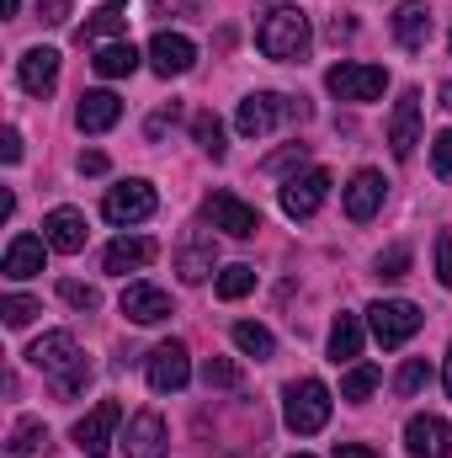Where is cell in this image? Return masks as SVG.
Wrapping results in <instances>:
<instances>
[{"label":"cell","mask_w":452,"mask_h":458,"mask_svg":"<svg viewBox=\"0 0 452 458\" xmlns=\"http://www.w3.org/2000/svg\"><path fill=\"white\" fill-rule=\"evenodd\" d=\"M314 43V27H309V11L304 5H272L255 27V48L277 64H298Z\"/></svg>","instance_id":"obj_1"},{"label":"cell","mask_w":452,"mask_h":458,"mask_svg":"<svg viewBox=\"0 0 452 458\" xmlns=\"http://www.w3.org/2000/svg\"><path fill=\"white\" fill-rule=\"evenodd\" d=\"M309 117V102L298 97H277V91H250L245 102H239V113H234V128L245 133V139H266L277 123H304Z\"/></svg>","instance_id":"obj_2"},{"label":"cell","mask_w":452,"mask_h":458,"mask_svg":"<svg viewBox=\"0 0 452 458\" xmlns=\"http://www.w3.org/2000/svg\"><path fill=\"white\" fill-rule=\"evenodd\" d=\"M282 421H288V432H298V437L325 432V421H331V389H325L320 378L288 384V389H282Z\"/></svg>","instance_id":"obj_3"},{"label":"cell","mask_w":452,"mask_h":458,"mask_svg":"<svg viewBox=\"0 0 452 458\" xmlns=\"http://www.w3.org/2000/svg\"><path fill=\"white\" fill-rule=\"evenodd\" d=\"M155 208H160V198H155V187H149L144 176L117 182V187H107V198H102V219H107V225H117V229L144 225Z\"/></svg>","instance_id":"obj_4"},{"label":"cell","mask_w":452,"mask_h":458,"mask_svg":"<svg viewBox=\"0 0 452 458\" xmlns=\"http://www.w3.org/2000/svg\"><path fill=\"white\" fill-rule=\"evenodd\" d=\"M421 326H426V315H421L410 299H378V304L367 310V331H372L378 346H405Z\"/></svg>","instance_id":"obj_5"},{"label":"cell","mask_w":452,"mask_h":458,"mask_svg":"<svg viewBox=\"0 0 452 458\" xmlns=\"http://www.w3.org/2000/svg\"><path fill=\"white\" fill-rule=\"evenodd\" d=\"M331 187H336V176H331L325 165H309V171L288 176V182H282V214H288V219H314V214L325 208Z\"/></svg>","instance_id":"obj_6"},{"label":"cell","mask_w":452,"mask_h":458,"mask_svg":"<svg viewBox=\"0 0 452 458\" xmlns=\"http://www.w3.org/2000/svg\"><path fill=\"white\" fill-rule=\"evenodd\" d=\"M325 86H331V97H340V102H378L383 86H389V70L383 64H331L325 70Z\"/></svg>","instance_id":"obj_7"},{"label":"cell","mask_w":452,"mask_h":458,"mask_svg":"<svg viewBox=\"0 0 452 458\" xmlns=\"http://www.w3.org/2000/svg\"><path fill=\"white\" fill-rule=\"evenodd\" d=\"M117 427H122V405H117V400H102L91 416H80V421H75V448H80L86 458L113 454Z\"/></svg>","instance_id":"obj_8"},{"label":"cell","mask_w":452,"mask_h":458,"mask_svg":"<svg viewBox=\"0 0 452 458\" xmlns=\"http://www.w3.org/2000/svg\"><path fill=\"white\" fill-rule=\"evenodd\" d=\"M27 362H32L38 373H48V378H64V373H75V368L86 362V352L75 346L70 331H48V336H38V342L27 346Z\"/></svg>","instance_id":"obj_9"},{"label":"cell","mask_w":452,"mask_h":458,"mask_svg":"<svg viewBox=\"0 0 452 458\" xmlns=\"http://www.w3.org/2000/svg\"><path fill=\"white\" fill-rule=\"evenodd\" d=\"M187 378H192V352L181 342H160L149 352V389L155 394H176V389H187Z\"/></svg>","instance_id":"obj_10"},{"label":"cell","mask_w":452,"mask_h":458,"mask_svg":"<svg viewBox=\"0 0 452 458\" xmlns=\"http://www.w3.org/2000/svg\"><path fill=\"white\" fill-rule=\"evenodd\" d=\"M149 64H155L160 81H176V75H187L197 64V43L187 32H155L149 38Z\"/></svg>","instance_id":"obj_11"},{"label":"cell","mask_w":452,"mask_h":458,"mask_svg":"<svg viewBox=\"0 0 452 458\" xmlns=\"http://www.w3.org/2000/svg\"><path fill=\"white\" fill-rule=\"evenodd\" d=\"M383 192H389V182H383V171H356L346 187H340V203H346V219L351 225H367L378 208H383Z\"/></svg>","instance_id":"obj_12"},{"label":"cell","mask_w":452,"mask_h":458,"mask_svg":"<svg viewBox=\"0 0 452 458\" xmlns=\"http://www.w3.org/2000/svg\"><path fill=\"white\" fill-rule=\"evenodd\" d=\"M117 304H122V315H128L133 326H160V320H171V315H176L171 293H165V288H155V283H128Z\"/></svg>","instance_id":"obj_13"},{"label":"cell","mask_w":452,"mask_h":458,"mask_svg":"<svg viewBox=\"0 0 452 458\" xmlns=\"http://www.w3.org/2000/svg\"><path fill=\"white\" fill-rule=\"evenodd\" d=\"M405 448H410V458H448L452 454V427L442 421V416H410L405 421Z\"/></svg>","instance_id":"obj_14"},{"label":"cell","mask_w":452,"mask_h":458,"mask_svg":"<svg viewBox=\"0 0 452 458\" xmlns=\"http://www.w3.org/2000/svg\"><path fill=\"white\" fill-rule=\"evenodd\" d=\"M415 144H421V91H399L394 117H389V149H394L399 160H410Z\"/></svg>","instance_id":"obj_15"},{"label":"cell","mask_w":452,"mask_h":458,"mask_svg":"<svg viewBox=\"0 0 452 458\" xmlns=\"http://www.w3.org/2000/svg\"><path fill=\"white\" fill-rule=\"evenodd\" d=\"M208 219H213V229H224L234 240H250V234L261 229V214H255L245 198H234V192H213V198H208Z\"/></svg>","instance_id":"obj_16"},{"label":"cell","mask_w":452,"mask_h":458,"mask_svg":"<svg viewBox=\"0 0 452 458\" xmlns=\"http://www.w3.org/2000/svg\"><path fill=\"white\" fill-rule=\"evenodd\" d=\"M16 81L27 97H48L59 86V48H27L16 59Z\"/></svg>","instance_id":"obj_17"},{"label":"cell","mask_w":452,"mask_h":458,"mask_svg":"<svg viewBox=\"0 0 452 458\" xmlns=\"http://www.w3.org/2000/svg\"><path fill=\"white\" fill-rule=\"evenodd\" d=\"M48 240L43 234H16L11 245H5V261H0V272L11 277V283H27V277H38L43 272V261H48Z\"/></svg>","instance_id":"obj_18"},{"label":"cell","mask_w":452,"mask_h":458,"mask_svg":"<svg viewBox=\"0 0 452 458\" xmlns=\"http://www.w3.org/2000/svg\"><path fill=\"white\" fill-rule=\"evenodd\" d=\"M155 256H160V245H155L149 234H117L113 245L102 250V267L117 272V277H128V272H144Z\"/></svg>","instance_id":"obj_19"},{"label":"cell","mask_w":452,"mask_h":458,"mask_svg":"<svg viewBox=\"0 0 452 458\" xmlns=\"http://www.w3.org/2000/svg\"><path fill=\"white\" fill-rule=\"evenodd\" d=\"M165 448H171V432H165V421H160L155 411H138V416L128 421L122 454H128V458H165Z\"/></svg>","instance_id":"obj_20"},{"label":"cell","mask_w":452,"mask_h":458,"mask_svg":"<svg viewBox=\"0 0 452 458\" xmlns=\"http://www.w3.org/2000/svg\"><path fill=\"white\" fill-rule=\"evenodd\" d=\"M86 234H91V229H86V214H80V208H54V214L43 219V240H48L59 256H80V250H86Z\"/></svg>","instance_id":"obj_21"},{"label":"cell","mask_w":452,"mask_h":458,"mask_svg":"<svg viewBox=\"0 0 452 458\" xmlns=\"http://www.w3.org/2000/svg\"><path fill=\"white\" fill-rule=\"evenodd\" d=\"M213 261H219V250H213V234H203V229L176 245V272H181V283H208V277H213Z\"/></svg>","instance_id":"obj_22"},{"label":"cell","mask_w":452,"mask_h":458,"mask_svg":"<svg viewBox=\"0 0 452 458\" xmlns=\"http://www.w3.org/2000/svg\"><path fill=\"white\" fill-rule=\"evenodd\" d=\"M431 32H437V21H431V5H426V0H405V5L394 11V38H399L410 54H421V48L431 43Z\"/></svg>","instance_id":"obj_23"},{"label":"cell","mask_w":452,"mask_h":458,"mask_svg":"<svg viewBox=\"0 0 452 458\" xmlns=\"http://www.w3.org/2000/svg\"><path fill=\"white\" fill-rule=\"evenodd\" d=\"M117 117H122L117 91H86L80 107H75V128H80V133H107Z\"/></svg>","instance_id":"obj_24"},{"label":"cell","mask_w":452,"mask_h":458,"mask_svg":"<svg viewBox=\"0 0 452 458\" xmlns=\"http://www.w3.org/2000/svg\"><path fill=\"white\" fill-rule=\"evenodd\" d=\"M91 64H96V75H102V81H122V75H133V70H138V48H133L128 38H117V43H102V48H96V59H91Z\"/></svg>","instance_id":"obj_25"},{"label":"cell","mask_w":452,"mask_h":458,"mask_svg":"<svg viewBox=\"0 0 452 458\" xmlns=\"http://www.w3.org/2000/svg\"><path fill=\"white\" fill-rule=\"evenodd\" d=\"M117 32H128V0H107L102 11H91L86 27H80V43H102V38H117Z\"/></svg>","instance_id":"obj_26"},{"label":"cell","mask_w":452,"mask_h":458,"mask_svg":"<svg viewBox=\"0 0 452 458\" xmlns=\"http://www.w3.org/2000/svg\"><path fill=\"white\" fill-rule=\"evenodd\" d=\"M356 357H362V315L340 310L331 326V362H356Z\"/></svg>","instance_id":"obj_27"},{"label":"cell","mask_w":452,"mask_h":458,"mask_svg":"<svg viewBox=\"0 0 452 458\" xmlns=\"http://www.w3.org/2000/svg\"><path fill=\"white\" fill-rule=\"evenodd\" d=\"M48 443V427L38 421V416H21L16 427H11V443H5V458H32L38 448Z\"/></svg>","instance_id":"obj_28"},{"label":"cell","mask_w":452,"mask_h":458,"mask_svg":"<svg viewBox=\"0 0 452 458\" xmlns=\"http://www.w3.org/2000/svg\"><path fill=\"white\" fill-rule=\"evenodd\" d=\"M192 139H197V149L208 155V160H224L229 144H224V123H219V113H197L192 117Z\"/></svg>","instance_id":"obj_29"},{"label":"cell","mask_w":452,"mask_h":458,"mask_svg":"<svg viewBox=\"0 0 452 458\" xmlns=\"http://www.w3.org/2000/svg\"><path fill=\"white\" fill-rule=\"evenodd\" d=\"M234 346H239L245 357H255V362H266V357L277 352V336H272L266 326H255V320H239V326H234Z\"/></svg>","instance_id":"obj_30"},{"label":"cell","mask_w":452,"mask_h":458,"mask_svg":"<svg viewBox=\"0 0 452 458\" xmlns=\"http://www.w3.org/2000/svg\"><path fill=\"white\" fill-rule=\"evenodd\" d=\"M378 384H383V373H378L372 362H351V373L340 378V400H351V405H362V400H367V394H372Z\"/></svg>","instance_id":"obj_31"},{"label":"cell","mask_w":452,"mask_h":458,"mask_svg":"<svg viewBox=\"0 0 452 458\" xmlns=\"http://www.w3.org/2000/svg\"><path fill=\"white\" fill-rule=\"evenodd\" d=\"M213 288H219V299H229V304H234V299H245V293L255 288V267L234 261V267H224V272H219V283H213Z\"/></svg>","instance_id":"obj_32"},{"label":"cell","mask_w":452,"mask_h":458,"mask_svg":"<svg viewBox=\"0 0 452 458\" xmlns=\"http://www.w3.org/2000/svg\"><path fill=\"white\" fill-rule=\"evenodd\" d=\"M0 315H5V326H11V331H21V326H32V320L43 315V304H38V299H27V293H5V299H0Z\"/></svg>","instance_id":"obj_33"},{"label":"cell","mask_w":452,"mask_h":458,"mask_svg":"<svg viewBox=\"0 0 452 458\" xmlns=\"http://www.w3.org/2000/svg\"><path fill=\"white\" fill-rule=\"evenodd\" d=\"M426 384H431V362H426V357H410V362L394 373V389H399V394H421Z\"/></svg>","instance_id":"obj_34"},{"label":"cell","mask_w":452,"mask_h":458,"mask_svg":"<svg viewBox=\"0 0 452 458\" xmlns=\"http://www.w3.org/2000/svg\"><path fill=\"white\" fill-rule=\"evenodd\" d=\"M203 384H208V389H239V368H234L229 357H208V362H203Z\"/></svg>","instance_id":"obj_35"},{"label":"cell","mask_w":452,"mask_h":458,"mask_svg":"<svg viewBox=\"0 0 452 458\" xmlns=\"http://www.w3.org/2000/svg\"><path fill=\"white\" fill-rule=\"evenodd\" d=\"M410 272V245H389L378 256V277H405Z\"/></svg>","instance_id":"obj_36"},{"label":"cell","mask_w":452,"mask_h":458,"mask_svg":"<svg viewBox=\"0 0 452 458\" xmlns=\"http://www.w3.org/2000/svg\"><path fill=\"white\" fill-rule=\"evenodd\" d=\"M59 299H64V304H75V310H96V304H102V293H96V288H86V283H59Z\"/></svg>","instance_id":"obj_37"},{"label":"cell","mask_w":452,"mask_h":458,"mask_svg":"<svg viewBox=\"0 0 452 458\" xmlns=\"http://www.w3.org/2000/svg\"><path fill=\"white\" fill-rule=\"evenodd\" d=\"M86 384H91V362H80L75 373H64V378H54V394H59V400H75V394H80Z\"/></svg>","instance_id":"obj_38"},{"label":"cell","mask_w":452,"mask_h":458,"mask_svg":"<svg viewBox=\"0 0 452 458\" xmlns=\"http://www.w3.org/2000/svg\"><path fill=\"white\" fill-rule=\"evenodd\" d=\"M309 160V144H288V149H277L272 160H266V171L277 176V171H288V165H304Z\"/></svg>","instance_id":"obj_39"},{"label":"cell","mask_w":452,"mask_h":458,"mask_svg":"<svg viewBox=\"0 0 452 458\" xmlns=\"http://www.w3.org/2000/svg\"><path fill=\"white\" fill-rule=\"evenodd\" d=\"M431 165H437V176H452V128L437 133V144H431Z\"/></svg>","instance_id":"obj_40"},{"label":"cell","mask_w":452,"mask_h":458,"mask_svg":"<svg viewBox=\"0 0 452 458\" xmlns=\"http://www.w3.org/2000/svg\"><path fill=\"white\" fill-rule=\"evenodd\" d=\"M437 277H442V288L452 293V234L437 240Z\"/></svg>","instance_id":"obj_41"},{"label":"cell","mask_w":452,"mask_h":458,"mask_svg":"<svg viewBox=\"0 0 452 458\" xmlns=\"http://www.w3.org/2000/svg\"><path fill=\"white\" fill-rule=\"evenodd\" d=\"M0 160H5V165H16V160H21V133H16V128H5V133H0Z\"/></svg>","instance_id":"obj_42"},{"label":"cell","mask_w":452,"mask_h":458,"mask_svg":"<svg viewBox=\"0 0 452 458\" xmlns=\"http://www.w3.org/2000/svg\"><path fill=\"white\" fill-rule=\"evenodd\" d=\"M171 123H176V102H171V107H160V113L149 117V128H144V133H149V139H160V133H165Z\"/></svg>","instance_id":"obj_43"},{"label":"cell","mask_w":452,"mask_h":458,"mask_svg":"<svg viewBox=\"0 0 452 458\" xmlns=\"http://www.w3.org/2000/svg\"><path fill=\"white\" fill-rule=\"evenodd\" d=\"M80 171H86V176H102V171H107V155H102V149L80 155Z\"/></svg>","instance_id":"obj_44"},{"label":"cell","mask_w":452,"mask_h":458,"mask_svg":"<svg viewBox=\"0 0 452 458\" xmlns=\"http://www.w3.org/2000/svg\"><path fill=\"white\" fill-rule=\"evenodd\" d=\"M38 11H43V21H64V16H70L64 0H38Z\"/></svg>","instance_id":"obj_45"},{"label":"cell","mask_w":452,"mask_h":458,"mask_svg":"<svg viewBox=\"0 0 452 458\" xmlns=\"http://www.w3.org/2000/svg\"><path fill=\"white\" fill-rule=\"evenodd\" d=\"M336 458H378V454H372L367 443H340V448H336Z\"/></svg>","instance_id":"obj_46"},{"label":"cell","mask_w":452,"mask_h":458,"mask_svg":"<svg viewBox=\"0 0 452 458\" xmlns=\"http://www.w3.org/2000/svg\"><path fill=\"white\" fill-rule=\"evenodd\" d=\"M155 5H160V11H197L203 0H155Z\"/></svg>","instance_id":"obj_47"},{"label":"cell","mask_w":452,"mask_h":458,"mask_svg":"<svg viewBox=\"0 0 452 458\" xmlns=\"http://www.w3.org/2000/svg\"><path fill=\"white\" fill-rule=\"evenodd\" d=\"M442 384H448V394H452V346H448V362H442Z\"/></svg>","instance_id":"obj_48"},{"label":"cell","mask_w":452,"mask_h":458,"mask_svg":"<svg viewBox=\"0 0 452 458\" xmlns=\"http://www.w3.org/2000/svg\"><path fill=\"white\" fill-rule=\"evenodd\" d=\"M16 5H21V0H0V11H5V16H16Z\"/></svg>","instance_id":"obj_49"},{"label":"cell","mask_w":452,"mask_h":458,"mask_svg":"<svg viewBox=\"0 0 452 458\" xmlns=\"http://www.w3.org/2000/svg\"><path fill=\"white\" fill-rule=\"evenodd\" d=\"M442 107H448V113H452V81H448V86H442Z\"/></svg>","instance_id":"obj_50"},{"label":"cell","mask_w":452,"mask_h":458,"mask_svg":"<svg viewBox=\"0 0 452 458\" xmlns=\"http://www.w3.org/2000/svg\"><path fill=\"white\" fill-rule=\"evenodd\" d=\"M293 458H314V454H293Z\"/></svg>","instance_id":"obj_51"}]
</instances>
